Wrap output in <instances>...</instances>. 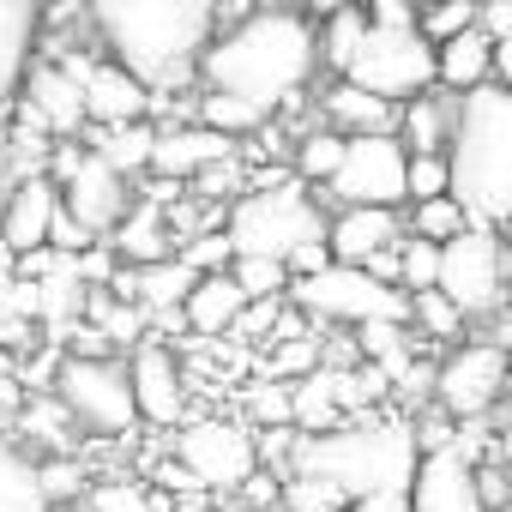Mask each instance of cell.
Wrapping results in <instances>:
<instances>
[{
  "label": "cell",
  "instance_id": "obj_1",
  "mask_svg": "<svg viewBox=\"0 0 512 512\" xmlns=\"http://www.w3.org/2000/svg\"><path fill=\"white\" fill-rule=\"evenodd\" d=\"M314 61H320L314 25L302 13H284V7H260L241 25H229L223 37H211L193 73L205 79V91L241 97L272 121V109H284L314 79Z\"/></svg>",
  "mask_w": 512,
  "mask_h": 512
},
{
  "label": "cell",
  "instance_id": "obj_2",
  "mask_svg": "<svg viewBox=\"0 0 512 512\" xmlns=\"http://www.w3.org/2000/svg\"><path fill=\"white\" fill-rule=\"evenodd\" d=\"M91 25L109 61L157 97L193 79L217 37V0H91Z\"/></svg>",
  "mask_w": 512,
  "mask_h": 512
},
{
  "label": "cell",
  "instance_id": "obj_3",
  "mask_svg": "<svg viewBox=\"0 0 512 512\" xmlns=\"http://www.w3.org/2000/svg\"><path fill=\"white\" fill-rule=\"evenodd\" d=\"M446 199L476 229H500L512 211V91L482 79L476 91L452 97V127L440 145Z\"/></svg>",
  "mask_w": 512,
  "mask_h": 512
},
{
  "label": "cell",
  "instance_id": "obj_4",
  "mask_svg": "<svg viewBox=\"0 0 512 512\" xmlns=\"http://www.w3.org/2000/svg\"><path fill=\"white\" fill-rule=\"evenodd\" d=\"M410 470H416V440L404 416L332 428V434H296V452H290V476H326L350 500L410 488Z\"/></svg>",
  "mask_w": 512,
  "mask_h": 512
},
{
  "label": "cell",
  "instance_id": "obj_5",
  "mask_svg": "<svg viewBox=\"0 0 512 512\" xmlns=\"http://www.w3.org/2000/svg\"><path fill=\"white\" fill-rule=\"evenodd\" d=\"M326 223L308 199L302 181H272V187H253L247 199L229 205V223H223V241L235 260H290V247L302 241H320Z\"/></svg>",
  "mask_w": 512,
  "mask_h": 512
},
{
  "label": "cell",
  "instance_id": "obj_6",
  "mask_svg": "<svg viewBox=\"0 0 512 512\" xmlns=\"http://www.w3.org/2000/svg\"><path fill=\"white\" fill-rule=\"evenodd\" d=\"M290 296H296V314L314 320V338L326 326H374V320H392V326H410V296L368 278L362 266H320L314 278H290Z\"/></svg>",
  "mask_w": 512,
  "mask_h": 512
},
{
  "label": "cell",
  "instance_id": "obj_7",
  "mask_svg": "<svg viewBox=\"0 0 512 512\" xmlns=\"http://www.w3.org/2000/svg\"><path fill=\"white\" fill-rule=\"evenodd\" d=\"M344 85L398 109V103L434 91V49L416 37V25H368L344 67Z\"/></svg>",
  "mask_w": 512,
  "mask_h": 512
},
{
  "label": "cell",
  "instance_id": "obj_8",
  "mask_svg": "<svg viewBox=\"0 0 512 512\" xmlns=\"http://www.w3.org/2000/svg\"><path fill=\"white\" fill-rule=\"evenodd\" d=\"M55 404L67 410L73 428L97 434V440H115V434H133V392H127V368L115 356H61L55 368Z\"/></svg>",
  "mask_w": 512,
  "mask_h": 512
},
{
  "label": "cell",
  "instance_id": "obj_9",
  "mask_svg": "<svg viewBox=\"0 0 512 512\" xmlns=\"http://www.w3.org/2000/svg\"><path fill=\"white\" fill-rule=\"evenodd\" d=\"M500 284H506V253L494 229L464 223L452 241H440L434 253V296H446L464 320L494 314L500 308Z\"/></svg>",
  "mask_w": 512,
  "mask_h": 512
},
{
  "label": "cell",
  "instance_id": "obj_10",
  "mask_svg": "<svg viewBox=\"0 0 512 512\" xmlns=\"http://www.w3.org/2000/svg\"><path fill=\"white\" fill-rule=\"evenodd\" d=\"M49 181L61 193V211L85 235H109L121 223V211H127V181L97 151H79L73 139H55L49 145Z\"/></svg>",
  "mask_w": 512,
  "mask_h": 512
},
{
  "label": "cell",
  "instance_id": "obj_11",
  "mask_svg": "<svg viewBox=\"0 0 512 512\" xmlns=\"http://www.w3.org/2000/svg\"><path fill=\"white\" fill-rule=\"evenodd\" d=\"M175 464L187 470L193 488H241L260 458H253V434L229 416H193L175 434Z\"/></svg>",
  "mask_w": 512,
  "mask_h": 512
},
{
  "label": "cell",
  "instance_id": "obj_12",
  "mask_svg": "<svg viewBox=\"0 0 512 512\" xmlns=\"http://www.w3.org/2000/svg\"><path fill=\"white\" fill-rule=\"evenodd\" d=\"M428 392L440 404L446 422H482L500 392H506V350L500 344H458L440 356V368L428 374Z\"/></svg>",
  "mask_w": 512,
  "mask_h": 512
},
{
  "label": "cell",
  "instance_id": "obj_13",
  "mask_svg": "<svg viewBox=\"0 0 512 512\" xmlns=\"http://www.w3.org/2000/svg\"><path fill=\"white\" fill-rule=\"evenodd\" d=\"M404 163L410 151L398 145V133H368V139H344V157L332 169V199L338 205H374L392 211L404 199Z\"/></svg>",
  "mask_w": 512,
  "mask_h": 512
},
{
  "label": "cell",
  "instance_id": "obj_14",
  "mask_svg": "<svg viewBox=\"0 0 512 512\" xmlns=\"http://www.w3.org/2000/svg\"><path fill=\"white\" fill-rule=\"evenodd\" d=\"M127 392H133V416L139 422H151V428H181L187 422V374H181L169 344H157V338L133 344Z\"/></svg>",
  "mask_w": 512,
  "mask_h": 512
},
{
  "label": "cell",
  "instance_id": "obj_15",
  "mask_svg": "<svg viewBox=\"0 0 512 512\" xmlns=\"http://www.w3.org/2000/svg\"><path fill=\"white\" fill-rule=\"evenodd\" d=\"M79 103H85V127H127L151 115V91L121 73L115 61H79Z\"/></svg>",
  "mask_w": 512,
  "mask_h": 512
},
{
  "label": "cell",
  "instance_id": "obj_16",
  "mask_svg": "<svg viewBox=\"0 0 512 512\" xmlns=\"http://www.w3.org/2000/svg\"><path fill=\"white\" fill-rule=\"evenodd\" d=\"M25 115L49 133V139H73L85 127V103H79V61L55 67V61H31L25 73Z\"/></svg>",
  "mask_w": 512,
  "mask_h": 512
},
{
  "label": "cell",
  "instance_id": "obj_17",
  "mask_svg": "<svg viewBox=\"0 0 512 512\" xmlns=\"http://www.w3.org/2000/svg\"><path fill=\"white\" fill-rule=\"evenodd\" d=\"M410 512H482L476 464H464L452 446L422 452L410 470Z\"/></svg>",
  "mask_w": 512,
  "mask_h": 512
},
{
  "label": "cell",
  "instance_id": "obj_18",
  "mask_svg": "<svg viewBox=\"0 0 512 512\" xmlns=\"http://www.w3.org/2000/svg\"><path fill=\"white\" fill-rule=\"evenodd\" d=\"M61 211V193L49 175H31V181H13L7 193H0V247L13 253H37L49 247V223Z\"/></svg>",
  "mask_w": 512,
  "mask_h": 512
},
{
  "label": "cell",
  "instance_id": "obj_19",
  "mask_svg": "<svg viewBox=\"0 0 512 512\" xmlns=\"http://www.w3.org/2000/svg\"><path fill=\"white\" fill-rule=\"evenodd\" d=\"M398 241H404L398 211L344 205V211L326 223V253H332V266H368V260H380V253H392Z\"/></svg>",
  "mask_w": 512,
  "mask_h": 512
},
{
  "label": "cell",
  "instance_id": "obj_20",
  "mask_svg": "<svg viewBox=\"0 0 512 512\" xmlns=\"http://www.w3.org/2000/svg\"><path fill=\"white\" fill-rule=\"evenodd\" d=\"M229 157H235V139H223L211 127H193V121H175V127H157L151 175L157 181H193V175H205L211 163H229Z\"/></svg>",
  "mask_w": 512,
  "mask_h": 512
},
{
  "label": "cell",
  "instance_id": "obj_21",
  "mask_svg": "<svg viewBox=\"0 0 512 512\" xmlns=\"http://www.w3.org/2000/svg\"><path fill=\"white\" fill-rule=\"evenodd\" d=\"M37 37H43V0H0V109L25 85L37 61Z\"/></svg>",
  "mask_w": 512,
  "mask_h": 512
},
{
  "label": "cell",
  "instance_id": "obj_22",
  "mask_svg": "<svg viewBox=\"0 0 512 512\" xmlns=\"http://www.w3.org/2000/svg\"><path fill=\"white\" fill-rule=\"evenodd\" d=\"M109 235H115V253H121L127 266H157V260H169V253H175V235H169V211H163V199H139V205H127L121 223H115Z\"/></svg>",
  "mask_w": 512,
  "mask_h": 512
},
{
  "label": "cell",
  "instance_id": "obj_23",
  "mask_svg": "<svg viewBox=\"0 0 512 512\" xmlns=\"http://www.w3.org/2000/svg\"><path fill=\"white\" fill-rule=\"evenodd\" d=\"M494 49H500V43H488L476 25L458 31V37H446V43H434V85L452 91V97L476 91L482 79H494Z\"/></svg>",
  "mask_w": 512,
  "mask_h": 512
},
{
  "label": "cell",
  "instance_id": "obj_24",
  "mask_svg": "<svg viewBox=\"0 0 512 512\" xmlns=\"http://www.w3.org/2000/svg\"><path fill=\"white\" fill-rule=\"evenodd\" d=\"M241 308L247 302H241L235 278L229 272H211V278H193V290L181 296V326L199 332V338H229V326H235Z\"/></svg>",
  "mask_w": 512,
  "mask_h": 512
},
{
  "label": "cell",
  "instance_id": "obj_25",
  "mask_svg": "<svg viewBox=\"0 0 512 512\" xmlns=\"http://www.w3.org/2000/svg\"><path fill=\"white\" fill-rule=\"evenodd\" d=\"M326 121H332V133H338V139L398 133V109H392V103H380V97H368V91H356V85H332V97H326Z\"/></svg>",
  "mask_w": 512,
  "mask_h": 512
},
{
  "label": "cell",
  "instance_id": "obj_26",
  "mask_svg": "<svg viewBox=\"0 0 512 512\" xmlns=\"http://www.w3.org/2000/svg\"><path fill=\"white\" fill-rule=\"evenodd\" d=\"M0 512H55L37 488V458L13 434H0Z\"/></svg>",
  "mask_w": 512,
  "mask_h": 512
},
{
  "label": "cell",
  "instance_id": "obj_27",
  "mask_svg": "<svg viewBox=\"0 0 512 512\" xmlns=\"http://www.w3.org/2000/svg\"><path fill=\"white\" fill-rule=\"evenodd\" d=\"M151 145H157V127H151V121H127V127H103V133H97V157H103L121 181L151 169Z\"/></svg>",
  "mask_w": 512,
  "mask_h": 512
},
{
  "label": "cell",
  "instance_id": "obj_28",
  "mask_svg": "<svg viewBox=\"0 0 512 512\" xmlns=\"http://www.w3.org/2000/svg\"><path fill=\"white\" fill-rule=\"evenodd\" d=\"M398 127H404V151L410 157H428V151H440L446 145V127H452V103H440L434 91H422V97H410V109L398 115Z\"/></svg>",
  "mask_w": 512,
  "mask_h": 512
},
{
  "label": "cell",
  "instance_id": "obj_29",
  "mask_svg": "<svg viewBox=\"0 0 512 512\" xmlns=\"http://www.w3.org/2000/svg\"><path fill=\"white\" fill-rule=\"evenodd\" d=\"M85 314H91V332H97L103 344H145V314H139L133 302H121V296H109V290H91V296H85Z\"/></svg>",
  "mask_w": 512,
  "mask_h": 512
},
{
  "label": "cell",
  "instance_id": "obj_30",
  "mask_svg": "<svg viewBox=\"0 0 512 512\" xmlns=\"http://www.w3.org/2000/svg\"><path fill=\"white\" fill-rule=\"evenodd\" d=\"M260 109L253 103H241V97H223V91H205L199 103H193V127H211V133H223V139H241V133H260Z\"/></svg>",
  "mask_w": 512,
  "mask_h": 512
},
{
  "label": "cell",
  "instance_id": "obj_31",
  "mask_svg": "<svg viewBox=\"0 0 512 512\" xmlns=\"http://www.w3.org/2000/svg\"><path fill=\"white\" fill-rule=\"evenodd\" d=\"M362 31H368L362 7L326 13V25H320V37H314V55H320V61H326L332 73H344V67H350V55H356V43H362Z\"/></svg>",
  "mask_w": 512,
  "mask_h": 512
},
{
  "label": "cell",
  "instance_id": "obj_32",
  "mask_svg": "<svg viewBox=\"0 0 512 512\" xmlns=\"http://www.w3.org/2000/svg\"><path fill=\"white\" fill-rule=\"evenodd\" d=\"M320 368V338L308 332V338H284V344H266L260 350V380H278V386H290V380H302V374H314Z\"/></svg>",
  "mask_w": 512,
  "mask_h": 512
},
{
  "label": "cell",
  "instance_id": "obj_33",
  "mask_svg": "<svg viewBox=\"0 0 512 512\" xmlns=\"http://www.w3.org/2000/svg\"><path fill=\"white\" fill-rule=\"evenodd\" d=\"M85 512H175V506L151 482H97L91 500H85Z\"/></svg>",
  "mask_w": 512,
  "mask_h": 512
},
{
  "label": "cell",
  "instance_id": "obj_34",
  "mask_svg": "<svg viewBox=\"0 0 512 512\" xmlns=\"http://www.w3.org/2000/svg\"><path fill=\"white\" fill-rule=\"evenodd\" d=\"M229 278H235L241 302H284V290H290V272L278 260H229Z\"/></svg>",
  "mask_w": 512,
  "mask_h": 512
},
{
  "label": "cell",
  "instance_id": "obj_35",
  "mask_svg": "<svg viewBox=\"0 0 512 512\" xmlns=\"http://www.w3.org/2000/svg\"><path fill=\"white\" fill-rule=\"evenodd\" d=\"M278 500H284V512H350V494L326 476H290Z\"/></svg>",
  "mask_w": 512,
  "mask_h": 512
},
{
  "label": "cell",
  "instance_id": "obj_36",
  "mask_svg": "<svg viewBox=\"0 0 512 512\" xmlns=\"http://www.w3.org/2000/svg\"><path fill=\"white\" fill-rule=\"evenodd\" d=\"M338 157H344V139H338L332 127H314V133L296 145V175L326 187V181H332V169H338Z\"/></svg>",
  "mask_w": 512,
  "mask_h": 512
},
{
  "label": "cell",
  "instance_id": "obj_37",
  "mask_svg": "<svg viewBox=\"0 0 512 512\" xmlns=\"http://www.w3.org/2000/svg\"><path fill=\"white\" fill-rule=\"evenodd\" d=\"M175 260L193 272V278H211V272H229V241H223V229H205V235H187L181 247H175Z\"/></svg>",
  "mask_w": 512,
  "mask_h": 512
},
{
  "label": "cell",
  "instance_id": "obj_38",
  "mask_svg": "<svg viewBox=\"0 0 512 512\" xmlns=\"http://www.w3.org/2000/svg\"><path fill=\"white\" fill-rule=\"evenodd\" d=\"M410 320H416V332H428V338H458L470 320L446 302V296H434V290H416L410 296Z\"/></svg>",
  "mask_w": 512,
  "mask_h": 512
},
{
  "label": "cell",
  "instance_id": "obj_39",
  "mask_svg": "<svg viewBox=\"0 0 512 512\" xmlns=\"http://www.w3.org/2000/svg\"><path fill=\"white\" fill-rule=\"evenodd\" d=\"M458 229H464V211H458L452 199H422V205L410 211V235H416V241H434V247H440V241H452Z\"/></svg>",
  "mask_w": 512,
  "mask_h": 512
},
{
  "label": "cell",
  "instance_id": "obj_40",
  "mask_svg": "<svg viewBox=\"0 0 512 512\" xmlns=\"http://www.w3.org/2000/svg\"><path fill=\"white\" fill-rule=\"evenodd\" d=\"M37 488H43L49 506H67L85 488V464L79 458H37Z\"/></svg>",
  "mask_w": 512,
  "mask_h": 512
},
{
  "label": "cell",
  "instance_id": "obj_41",
  "mask_svg": "<svg viewBox=\"0 0 512 512\" xmlns=\"http://www.w3.org/2000/svg\"><path fill=\"white\" fill-rule=\"evenodd\" d=\"M434 241H398V290L404 296H416V290H434Z\"/></svg>",
  "mask_w": 512,
  "mask_h": 512
},
{
  "label": "cell",
  "instance_id": "obj_42",
  "mask_svg": "<svg viewBox=\"0 0 512 512\" xmlns=\"http://www.w3.org/2000/svg\"><path fill=\"white\" fill-rule=\"evenodd\" d=\"M404 199H446V163H440V151H428V157H410L404 163Z\"/></svg>",
  "mask_w": 512,
  "mask_h": 512
},
{
  "label": "cell",
  "instance_id": "obj_43",
  "mask_svg": "<svg viewBox=\"0 0 512 512\" xmlns=\"http://www.w3.org/2000/svg\"><path fill=\"white\" fill-rule=\"evenodd\" d=\"M247 410H253V422H266V428H290V386L260 380L247 392Z\"/></svg>",
  "mask_w": 512,
  "mask_h": 512
},
{
  "label": "cell",
  "instance_id": "obj_44",
  "mask_svg": "<svg viewBox=\"0 0 512 512\" xmlns=\"http://www.w3.org/2000/svg\"><path fill=\"white\" fill-rule=\"evenodd\" d=\"M320 266H332L326 235H320V241H302V247H290V260H284V272H290V278H314Z\"/></svg>",
  "mask_w": 512,
  "mask_h": 512
},
{
  "label": "cell",
  "instance_id": "obj_45",
  "mask_svg": "<svg viewBox=\"0 0 512 512\" xmlns=\"http://www.w3.org/2000/svg\"><path fill=\"white\" fill-rule=\"evenodd\" d=\"M368 25H416V13H410V0H368V13H362Z\"/></svg>",
  "mask_w": 512,
  "mask_h": 512
},
{
  "label": "cell",
  "instance_id": "obj_46",
  "mask_svg": "<svg viewBox=\"0 0 512 512\" xmlns=\"http://www.w3.org/2000/svg\"><path fill=\"white\" fill-rule=\"evenodd\" d=\"M476 31L488 43H506L512 37V7H476Z\"/></svg>",
  "mask_w": 512,
  "mask_h": 512
},
{
  "label": "cell",
  "instance_id": "obj_47",
  "mask_svg": "<svg viewBox=\"0 0 512 512\" xmlns=\"http://www.w3.org/2000/svg\"><path fill=\"white\" fill-rule=\"evenodd\" d=\"M302 7H308V13H320V19H326V13H344V7H362V0H302Z\"/></svg>",
  "mask_w": 512,
  "mask_h": 512
},
{
  "label": "cell",
  "instance_id": "obj_48",
  "mask_svg": "<svg viewBox=\"0 0 512 512\" xmlns=\"http://www.w3.org/2000/svg\"><path fill=\"white\" fill-rule=\"evenodd\" d=\"M13 320V278H0V326Z\"/></svg>",
  "mask_w": 512,
  "mask_h": 512
},
{
  "label": "cell",
  "instance_id": "obj_49",
  "mask_svg": "<svg viewBox=\"0 0 512 512\" xmlns=\"http://www.w3.org/2000/svg\"><path fill=\"white\" fill-rule=\"evenodd\" d=\"M470 7H512V0H470Z\"/></svg>",
  "mask_w": 512,
  "mask_h": 512
},
{
  "label": "cell",
  "instance_id": "obj_50",
  "mask_svg": "<svg viewBox=\"0 0 512 512\" xmlns=\"http://www.w3.org/2000/svg\"><path fill=\"white\" fill-rule=\"evenodd\" d=\"M422 7H434V0H410V13H422Z\"/></svg>",
  "mask_w": 512,
  "mask_h": 512
},
{
  "label": "cell",
  "instance_id": "obj_51",
  "mask_svg": "<svg viewBox=\"0 0 512 512\" xmlns=\"http://www.w3.org/2000/svg\"><path fill=\"white\" fill-rule=\"evenodd\" d=\"M79 512H85V506H79Z\"/></svg>",
  "mask_w": 512,
  "mask_h": 512
}]
</instances>
